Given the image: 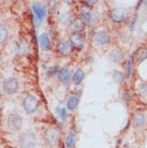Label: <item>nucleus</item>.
Wrapping results in <instances>:
<instances>
[{"label": "nucleus", "mask_w": 147, "mask_h": 148, "mask_svg": "<svg viewBox=\"0 0 147 148\" xmlns=\"http://www.w3.org/2000/svg\"><path fill=\"white\" fill-rule=\"evenodd\" d=\"M43 138L45 144L48 145L49 147H56L60 141V131L56 127H47L44 130Z\"/></svg>", "instance_id": "obj_1"}, {"label": "nucleus", "mask_w": 147, "mask_h": 148, "mask_svg": "<svg viewBox=\"0 0 147 148\" xmlns=\"http://www.w3.org/2000/svg\"><path fill=\"white\" fill-rule=\"evenodd\" d=\"M39 104H40L39 99L34 95H31V93L26 95L22 101L23 110L29 115L33 114L34 112H37L38 108H39Z\"/></svg>", "instance_id": "obj_2"}, {"label": "nucleus", "mask_w": 147, "mask_h": 148, "mask_svg": "<svg viewBox=\"0 0 147 148\" xmlns=\"http://www.w3.org/2000/svg\"><path fill=\"white\" fill-rule=\"evenodd\" d=\"M21 148H37L38 137L33 132H25L19 137Z\"/></svg>", "instance_id": "obj_3"}, {"label": "nucleus", "mask_w": 147, "mask_h": 148, "mask_svg": "<svg viewBox=\"0 0 147 148\" xmlns=\"http://www.w3.org/2000/svg\"><path fill=\"white\" fill-rule=\"evenodd\" d=\"M19 79L14 76H10V77L4 78L2 82V89L7 95H14L19 91Z\"/></svg>", "instance_id": "obj_4"}, {"label": "nucleus", "mask_w": 147, "mask_h": 148, "mask_svg": "<svg viewBox=\"0 0 147 148\" xmlns=\"http://www.w3.org/2000/svg\"><path fill=\"white\" fill-rule=\"evenodd\" d=\"M24 125V120L23 117L19 114H11L9 115V117L7 119V126L10 131L12 132H17L23 128Z\"/></svg>", "instance_id": "obj_5"}, {"label": "nucleus", "mask_w": 147, "mask_h": 148, "mask_svg": "<svg viewBox=\"0 0 147 148\" xmlns=\"http://www.w3.org/2000/svg\"><path fill=\"white\" fill-rule=\"evenodd\" d=\"M129 11L126 8H116L110 13L111 19L114 23H125L129 18Z\"/></svg>", "instance_id": "obj_6"}, {"label": "nucleus", "mask_w": 147, "mask_h": 148, "mask_svg": "<svg viewBox=\"0 0 147 148\" xmlns=\"http://www.w3.org/2000/svg\"><path fill=\"white\" fill-rule=\"evenodd\" d=\"M31 11H32L33 16L40 23L43 22L45 19V17H46V5L45 4L34 2L31 5Z\"/></svg>", "instance_id": "obj_7"}, {"label": "nucleus", "mask_w": 147, "mask_h": 148, "mask_svg": "<svg viewBox=\"0 0 147 148\" xmlns=\"http://www.w3.org/2000/svg\"><path fill=\"white\" fill-rule=\"evenodd\" d=\"M57 52L59 53V55L61 56H70L73 52V46L71 44L70 41L68 40H63L60 41L58 44H57Z\"/></svg>", "instance_id": "obj_8"}, {"label": "nucleus", "mask_w": 147, "mask_h": 148, "mask_svg": "<svg viewBox=\"0 0 147 148\" xmlns=\"http://www.w3.org/2000/svg\"><path fill=\"white\" fill-rule=\"evenodd\" d=\"M110 41H111L110 34H107L106 31H104V30L98 31V32H96V34H93V42L98 46H103V45L110 43Z\"/></svg>", "instance_id": "obj_9"}, {"label": "nucleus", "mask_w": 147, "mask_h": 148, "mask_svg": "<svg viewBox=\"0 0 147 148\" xmlns=\"http://www.w3.org/2000/svg\"><path fill=\"white\" fill-rule=\"evenodd\" d=\"M85 23L82 21L80 17H76V18H74L71 21L70 25H69V28L70 30L73 32L74 34H81L82 31L85 29Z\"/></svg>", "instance_id": "obj_10"}, {"label": "nucleus", "mask_w": 147, "mask_h": 148, "mask_svg": "<svg viewBox=\"0 0 147 148\" xmlns=\"http://www.w3.org/2000/svg\"><path fill=\"white\" fill-rule=\"evenodd\" d=\"M58 77H59V81L60 83L63 84L65 87L69 85V83H70V77H71V74H70V71H69V68L65 66V67L60 68L58 71Z\"/></svg>", "instance_id": "obj_11"}, {"label": "nucleus", "mask_w": 147, "mask_h": 148, "mask_svg": "<svg viewBox=\"0 0 147 148\" xmlns=\"http://www.w3.org/2000/svg\"><path fill=\"white\" fill-rule=\"evenodd\" d=\"M39 45L42 51L44 52H47L49 51L52 47V42H51V38L46 32H43L39 36Z\"/></svg>", "instance_id": "obj_12"}, {"label": "nucleus", "mask_w": 147, "mask_h": 148, "mask_svg": "<svg viewBox=\"0 0 147 148\" xmlns=\"http://www.w3.org/2000/svg\"><path fill=\"white\" fill-rule=\"evenodd\" d=\"M70 42L73 48H76L78 51L83 49L85 44V37L82 34H73L70 39Z\"/></svg>", "instance_id": "obj_13"}, {"label": "nucleus", "mask_w": 147, "mask_h": 148, "mask_svg": "<svg viewBox=\"0 0 147 148\" xmlns=\"http://www.w3.org/2000/svg\"><path fill=\"white\" fill-rule=\"evenodd\" d=\"M133 58L135 60L136 63H141L143 62L144 60L147 59V47L145 46H142V47H139L135 51L134 55H133Z\"/></svg>", "instance_id": "obj_14"}, {"label": "nucleus", "mask_w": 147, "mask_h": 148, "mask_svg": "<svg viewBox=\"0 0 147 148\" xmlns=\"http://www.w3.org/2000/svg\"><path fill=\"white\" fill-rule=\"evenodd\" d=\"M110 58L112 61H114V62H122L124 58H125V55H124V53L120 49H118V48H115L113 51H111L110 53Z\"/></svg>", "instance_id": "obj_15"}, {"label": "nucleus", "mask_w": 147, "mask_h": 148, "mask_svg": "<svg viewBox=\"0 0 147 148\" xmlns=\"http://www.w3.org/2000/svg\"><path fill=\"white\" fill-rule=\"evenodd\" d=\"M133 126L135 127V128H140L142 127L145 123V117H144L143 113H141V112H136L134 113L133 115Z\"/></svg>", "instance_id": "obj_16"}, {"label": "nucleus", "mask_w": 147, "mask_h": 148, "mask_svg": "<svg viewBox=\"0 0 147 148\" xmlns=\"http://www.w3.org/2000/svg\"><path fill=\"white\" fill-rule=\"evenodd\" d=\"M78 103H80L78 96H71L67 101V110H69V111L76 110L77 106H78Z\"/></svg>", "instance_id": "obj_17"}, {"label": "nucleus", "mask_w": 147, "mask_h": 148, "mask_svg": "<svg viewBox=\"0 0 147 148\" xmlns=\"http://www.w3.org/2000/svg\"><path fill=\"white\" fill-rule=\"evenodd\" d=\"M91 13L87 8H82L81 9V19L85 23V25H89L91 23Z\"/></svg>", "instance_id": "obj_18"}, {"label": "nucleus", "mask_w": 147, "mask_h": 148, "mask_svg": "<svg viewBox=\"0 0 147 148\" xmlns=\"http://www.w3.org/2000/svg\"><path fill=\"white\" fill-rule=\"evenodd\" d=\"M84 78H85V73L82 69H77V70H75V72H74L73 75H72L73 83L74 84H76V85H80L82 82L84 81Z\"/></svg>", "instance_id": "obj_19"}, {"label": "nucleus", "mask_w": 147, "mask_h": 148, "mask_svg": "<svg viewBox=\"0 0 147 148\" xmlns=\"http://www.w3.org/2000/svg\"><path fill=\"white\" fill-rule=\"evenodd\" d=\"M29 49V46L26 42H23V43H17V45L15 46V52L19 55H25L26 53L28 52Z\"/></svg>", "instance_id": "obj_20"}, {"label": "nucleus", "mask_w": 147, "mask_h": 148, "mask_svg": "<svg viewBox=\"0 0 147 148\" xmlns=\"http://www.w3.org/2000/svg\"><path fill=\"white\" fill-rule=\"evenodd\" d=\"M75 142H76V136L74 133H69L66 137V141H65V144H66L67 148H73V146L75 145Z\"/></svg>", "instance_id": "obj_21"}, {"label": "nucleus", "mask_w": 147, "mask_h": 148, "mask_svg": "<svg viewBox=\"0 0 147 148\" xmlns=\"http://www.w3.org/2000/svg\"><path fill=\"white\" fill-rule=\"evenodd\" d=\"M8 34H9V32H8L7 27L4 26L3 24L0 23V45L3 44L4 42L7 41Z\"/></svg>", "instance_id": "obj_22"}, {"label": "nucleus", "mask_w": 147, "mask_h": 148, "mask_svg": "<svg viewBox=\"0 0 147 148\" xmlns=\"http://www.w3.org/2000/svg\"><path fill=\"white\" fill-rule=\"evenodd\" d=\"M112 76H113V79H114L117 84H122L124 79H125V75L122 73V71L119 70H114L113 71V74H112Z\"/></svg>", "instance_id": "obj_23"}, {"label": "nucleus", "mask_w": 147, "mask_h": 148, "mask_svg": "<svg viewBox=\"0 0 147 148\" xmlns=\"http://www.w3.org/2000/svg\"><path fill=\"white\" fill-rule=\"evenodd\" d=\"M56 115L58 116L60 119H66L68 117V110L66 108H63V106H58V108H56Z\"/></svg>", "instance_id": "obj_24"}, {"label": "nucleus", "mask_w": 147, "mask_h": 148, "mask_svg": "<svg viewBox=\"0 0 147 148\" xmlns=\"http://www.w3.org/2000/svg\"><path fill=\"white\" fill-rule=\"evenodd\" d=\"M70 18H71V14L68 11L60 12V14H59V22L61 23V24H67V23H69Z\"/></svg>", "instance_id": "obj_25"}, {"label": "nucleus", "mask_w": 147, "mask_h": 148, "mask_svg": "<svg viewBox=\"0 0 147 148\" xmlns=\"http://www.w3.org/2000/svg\"><path fill=\"white\" fill-rule=\"evenodd\" d=\"M127 76L128 77L132 76V57H129L127 61Z\"/></svg>", "instance_id": "obj_26"}, {"label": "nucleus", "mask_w": 147, "mask_h": 148, "mask_svg": "<svg viewBox=\"0 0 147 148\" xmlns=\"http://www.w3.org/2000/svg\"><path fill=\"white\" fill-rule=\"evenodd\" d=\"M58 71H59L58 67H53L52 69L47 70V72H46V75H47L48 77H49V76H53V75H55V74L58 73Z\"/></svg>", "instance_id": "obj_27"}, {"label": "nucleus", "mask_w": 147, "mask_h": 148, "mask_svg": "<svg viewBox=\"0 0 147 148\" xmlns=\"http://www.w3.org/2000/svg\"><path fill=\"white\" fill-rule=\"evenodd\" d=\"M84 3H86L87 5H93V4L96 3V1H85Z\"/></svg>", "instance_id": "obj_28"}, {"label": "nucleus", "mask_w": 147, "mask_h": 148, "mask_svg": "<svg viewBox=\"0 0 147 148\" xmlns=\"http://www.w3.org/2000/svg\"><path fill=\"white\" fill-rule=\"evenodd\" d=\"M122 148H133V147H131V146H129V145H125Z\"/></svg>", "instance_id": "obj_29"}, {"label": "nucleus", "mask_w": 147, "mask_h": 148, "mask_svg": "<svg viewBox=\"0 0 147 148\" xmlns=\"http://www.w3.org/2000/svg\"><path fill=\"white\" fill-rule=\"evenodd\" d=\"M0 64H1V57H0Z\"/></svg>", "instance_id": "obj_30"}, {"label": "nucleus", "mask_w": 147, "mask_h": 148, "mask_svg": "<svg viewBox=\"0 0 147 148\" xmlns=\"http://www.w3.org/2000/svg\"><path fill=\"white\" fill-rule=\"evenodd\" d=\"M0 110H1V105H0Z\"/></svg>", "instance_id": "obj_31"}]
</instances>
